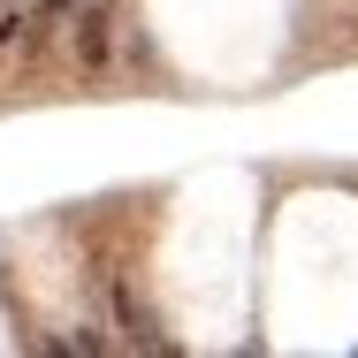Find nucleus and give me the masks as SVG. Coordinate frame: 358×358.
I'll return each instance as SVG.
<instances>
[{
  "label": "nucleus",
  "instance_id": "obj_2",
  "mask_svg": "<svg viewBox=\"0 0 358 358\" xmlns=\"http://www.w3.org/2000/svg\"><path fill=\"white\" fill-rule=\"evenodd\" d=\"M69 8H84V0H69Z\"/></svg>",
  "mask_w": 358,
  "mask_h": 358
},
{
  "label": "nucleus",
  "instance_id": "obj_1",
  "mask_svg": "<svg viewBox=\"0 0 358 358\" xmlns=\"http://www.w3.org/2000/svg\"><path fill=\"white\" fill-rule=\"evenodd\" d=\"M76 54H84L92 69L107 62V0H84V8H76Z\"/></svg>",
  "mask_w": 358,
  "mask_h": 358
}]
</instances>
